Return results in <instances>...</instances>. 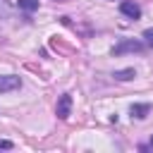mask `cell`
Returning <instances> with one entry per match:
<instances>
[{"instance_id":"cell-1","label":"cell","mask_w":153,"mask_h":153,"mask_svg":"<svg viewBox=\"0 0 153 153\" xmlns=\"http://www.w3.org/2000/svg\"><path fill=\"white\" fill-rule=\"evenodd\" d=\"M143 50V43L136 41V38H122L115 48H112V55L120 57V55H127V53H141Z\"/></svg>"},{"instance_id":"cell-2","label":"cell","mask_w":153,"mask_h":153,"mask_svg":"<svg viewBox=\"0 0 153 153\" xmlns=\"http://www.w3.org/2000/svg\"><path fill=\"white\" fill-rule=\"evenodd\" d=\"M19 86H22V76H17V74H2L0 76V93L17 91Z\"/></svg>"},{"instance_id":"cell-3","label":"cell","mask_w":153,"mask_h":153,"mask_svg":"<svg viewBox=\"0 0 153 153\" xmlns=\"http://www.w3.org/2000/svg\"><path fill=\"white\" fill-rule=\"evenodd\" d=\"M69 110H72V96H69V93H62V96L57 98V108H55L57 120H67V117H69Z\"/></svg>"},{"instance_id":"cell-4","label":"cell","mask_w":153,"mask_h":153,"mask_svg":"<svg viewBox=\"0 0 153 153\" xmlns=\"http://www.w3.org/2000/svg\"><path fill=\"white\" fill-rule=\"evenodd\" d=\"M120 12H122L124 17H129V19H139V17H141V7H139L134 0H122V2H120Z\"/></svg>"},{"instance_id":"cell-5","label":"cell","mask_w":153,"mask_h":153,"mask_svg":"<svg viewBox=\"0 0 153 153\" xmlns=\"http://www.w3.org/2000/svg\"><path fill=\"white\" fill-rule=\"evenodd\" d=\"M129 112H131V120H146L151 112V105L148 103H134Z\"/></svg>"},{"instance_id":"cell-6","label":"cell","mask_w":153,"mask_h":153,"mask_svg":"<svg viewBox=\"0 0 153 153\" xmlns=\"http://www.w3.org/2000/svg\"><path fill=\"white\" fill-rule=\"evenodd\" d=\"M112 76H115L117 81H131V79L136 76V69H131V67H127V69H117Z\"/></svg>"},{"instance_id":"cell-7","label":"cell","mask_w":153,"mask_h":153,"mask_svg":"<svg viewBox=\"0 0 153 153\" xmlns=\"http://www.w3.org/2000/svg\"><path fill=\"white\" fill-rule=\"evenodd\" d=\"M17 5H19V10H24V12H36V10H38V0H19Z\"/></svg>"},{"instance_id":"cell-8","label":"cell","mask_w":153,"mask_h":153,"mask_svg":"<svg viewBox=\"0 0 153 153\" xmlns=\"http://www.w3.org/2000/svg\"><path fill=\"white\" fill-rule=\"evenodd\" d=\"M143 38H146V43L153 48V29H146V31H143Z\"/></svg>"},{"instance_id":"cell-9","label":"cell","mask_w":153,"mask_h":153,"mask_svg":"<svg viewBox=\"0 0 153 153\" xmlns=\"http://www.w3.org/2000/svg\"><path fill=\"white\" fill-rule=\"evenodd\" d=\"M12 148H14L12 141H0V151H12Z\"/></svg>"},{"instance_id":"cell-10","label":"cell","mask_w":153,"mask_h":153,"mask_svg":"<svg viewBox=\"0 0 153 153\" xmlns=\"http://www.w3.org/2000/svg\"><path fill=\"white\" fill-rule=\"evenodd\" d=\"M151 146H153V136H151Z\"/></svg>"}]
</instances>
